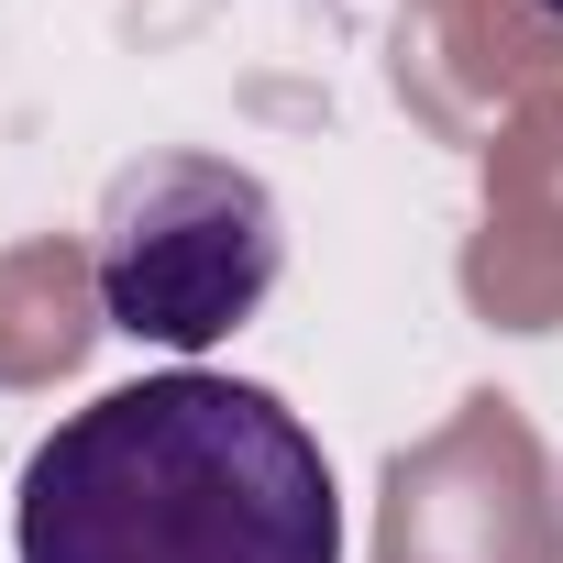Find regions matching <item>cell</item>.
Here are the masks:
<instances>
[{"label":"cell","instance_id":"7a4b0ae2","mask_svg":"<svg viewBox=\"0 0 563 563\" xmlns=\"http://www.w3.org/2000/svg\"><path fill=\"white\" fill-rule=\"evenodd\" d=\"M276 276H288V210L254 166L177 144V155H133L100 188L89 288L122 343L210 354L276 299Z\"/></svg>","mask_w":563,"mask_h":563},{"label":"cell","instance_id":"6da1fadb","mask_svg":"<svg viewBox=\"0 0 563 563\" xmlns=\"http://www.w3.org/2000/svg\"><path fill=\"white\" fill-rule=\"evenodd\" d=\"M12 563H343V486L276 387L166 365L34 442Z\"/></svg>","mask_w":563,"mask_h":563},{"label":"cell","instance_id":"3957f363","mask_svg":"<svg viewBox=\"0 0 563 563\" xmlns=\"http://www.w3.org/2000/svg\"><path fill=\"white\" fill-rule=\"evenodd\" d=\"M530 12H541V23H563V0H530Z\"/></svg>","mask_w":563,"mask_h":563}]
</instances>
